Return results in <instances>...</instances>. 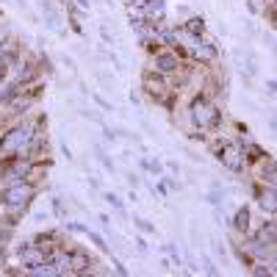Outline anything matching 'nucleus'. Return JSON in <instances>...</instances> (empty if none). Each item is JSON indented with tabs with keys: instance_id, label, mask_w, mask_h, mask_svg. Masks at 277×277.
<instances>
[{
	"instance_id": "9",
	"label": "nucleus",
	"mask_w": 277,
	"mask_h": 277,
	"mask_svg": "<svg viewBox=\"0 0 277 277\" xmlns=\"http://www.w3.org/2000/svg\"><path fill=\"white\" fill-rule=\"evenodd\" d=\"M194 56H197L200 61H211V58L216 56V50H214V45H208V42H205V45H197V50H194Z\"/></svg>"
},
{
	"instance_id": "8",
	"label": "nucleus",
	"mask_w": 277,
	"mask_h": 277,
	"mask_svg": "<svg viewBox=\"0 0 277 277\" xmlns=\"http://www.w3.org/2000/svg\"><path fill=\"white\" fill-rule=\"evenodd\" d=\"M28 172H31V164H28V161H11L9 164V175H11V178H25Z\"/></svg>"
},
{
	"instance_id": "16",
	"label": "nucleus",
	"mask_w": 277,
	"mask_h": 277,
	"mask_svg": "<svg viewBox=\"0 0 277 277\" xmlns=\"http://www.w3.org/2000/svg\"><path fill=\"white\" fill-rule=\"evenodd\" d=\"M105 200H108V203H111V205H116V208H120V205H122V203H120V200H116V197H114V194H105Z\"/></svg>"
},
{
	"instance_id": "2",
	"label": "nucleus",
	"mask_w": 277,
	"mask_h": 277,
	"mask_svg": "<svg viewBox=\"0 0 277 277\" xmlns=\"http://www.w3.org/2000/svg\"><path fill=\"white\" fill-rule=\"evenodd\" d=\"M31 139H33L31 128H17V131L6 133L0 147H3V152H17V150H22V144H31Z\"/></svg>"
},
{
	"instance_id": "12",
	"label": "nucleus",
	"mask_w": 277,
	"mask_h": 277,
	"mask_svg": "<svg viewBox=\"0 0 277 277\" xmlns=\"http://www.w3.org/2000/svg\"><path fill=\"white\" fill-rule=\"evenodd\" d=\"M261 205H263L266 211H277V194H274V191L261 194Z\"/></svg>"
},
{
	"instance_id": "10",
	"label": "nucleus",
	"mask_w": 277,
	"mask_h": 277,
	"mask_svg": "<svg viewBox=\"0 0 277 277\" xmlns=\"http://www.w3.org/2000/svg\"><path fill=\"white\" fill-rule=\"evenodd\" d=\"M261 241H266V244H272V241H277V225H263L261 227Z\"/></svg>"
},
{
	"instance_id": "5",
	"label": "nucleus",
	"mask_w": 277,
	"mask_h": 277,
	"mask_svg": "<svg viewBox=\"0 0 277 277\" xmlns=\"http://www.w3.org/2000/svg\"><path fill=\"white\" fill-rule=\"evenodd\" d=\"M42 263H45L42 250H36V247H28V250H22V266H25V269H39Z\"/></svg>"
},
{
	"instance_id": "6",
	"label": "nucleus",
	"mask_w": 277,
	"mask_h": 277,
	"mask_svg": "<svg viewBox=\"0 0 277 277\" xmlns=\"http://www.w3.org/2000/svg\"><path fill=\"white\" fill-rule=\"evenodd\" d=\"M144 86H147V92H150L152 97H164V94H167V86H164V81L152 78V75H147V78H144Z\"/></svg>"
},
{
	"instance_id": "15",
	"label": "nucleus",
	"mask_w": 277,
	"mask_h": 277,
	"mask_svg": "<svg viewBox=\"0 0 277 277\" xmlns=\"http://www.w3.org/2000/svg\"><path fill=\"white\" fill-rule=\"evenodd\" d=\"M188 31L200 33V31H203V20H200V17H194V20H188Z\"/></svg>"
},
{
	"instance_id": "13",
	"label": "nucleus",
	"mask_w": 277,
	"mask_h": 277,
	"mask_svg": "<svg viewBox=\"0 0 277 277\" xmlns=\"http://www.w3.org/2000/svg\"><path fill=\"white\" fill-rule=\"evenodd\" d=\"M69 263H72V269H84V266H89V258H86L84 252H72V255H69Z\"/></svg>"
},
{
	"instance_id": "1",
	"label": "nucleus",
	"mask_w": 277,
	"mask_h": 277,
	"mask_svg": "<svg viewBox=\"0 0 277 277\" xmlns=\"http://www.w3.org/2000/svg\"><path fill=\"white\" fill-rule=\"evenodd\" d=\"M191 120L197 128H214L216 122H219V111L214 108V103L200 97V100H194V105H191Z\"/></svg>"
},
{
	"instance_id": "17",
	"label": "nucleus",
	"mask_w": 277,
	"mask_h": 277,
	"mask_svg": "<svg viewBox=\"0 0 277 277\" xmlns=\"http://www.w3.org/2000/svg\"><path fill=\"white\" fill-rule=\"evenodd\" d=\"M274 269H277V255H274Z\"/></svg>"
},
{
	"instance_id": "3",
	"label": "nucleus",
	"mask_w": 277,
	"mask_h": 277,
	"mask_svg": "<svg viewBox=\"0 0 277 277\" xmlns=\"http://www.w3.org/2000/svg\"><path fill=\"white\" fill-rule=\"evenodd\" d=\"M31 186H25V183H20V186H11V188H6V205L9 208H22V205L31 200Z\"/></svg>"
},
{
	"instance_id": "4",
	"label": "nucleus",
	"mask_w": 277,
	"mask_h": 277,
	"mask_svg": "<svg viewBox=\"0 0 277 277\" xmlns=\"http://www.w3.org/2000/svg\"><path fill=\"white\" fill-rule=\"evenodd\" d=\"M219 158H222V164H227L230 169H244V155H241V150L235 144H227Z\"/></svg>"
},
{
	"instance_id": "7",
	"label": "nucleus",
	"mask_w": 277,
	"mask_h": 277,
	"mask_svg": "<svg viewBox=\"0 0 277 277\" xmlns=\"http://www.w3.org/2000/svg\"><path fill=\"white\" fill-rule=\"evenodd\" d=\"M155 64H158V69H164V72H172V69H178V58H175L172 53H161Z\"/></svg>"
},
{
	"instance_id": "11",
	"label": "nucleus",
	"mask_w": 277,
	"mask_h": 277,
	"mask_svg": "<svg viewBox=\"0 0 277 277\" xmlns=\"http://www.w3.org/2000/svg\"><path fill=\"white\" fill-rule=\"evenodd\" d=\"M235 227H239V230H247V227H250V208H241L239 214H235Z\"/></svg>"
},
{
	"instance_id": "14",
	"label": "nucleus",
	"mask_w": 277,
	"mask_h": 277,
	"mask_svg": "<svg viewBox=\"0 0 277 277\" xmlns=\"http://www.w3.org/2000/svg\"><path fill=\"white\" fill-rule=\"evenodd\" d=\"M147 6H150V11H152L155 17H161V14H164V3H158V0H150Z\"/></svg>"
}]
</instances>
